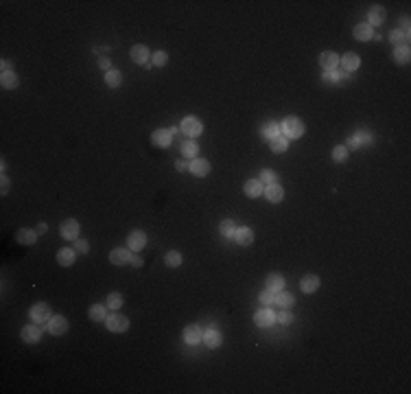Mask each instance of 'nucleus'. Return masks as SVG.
Listing matches in <instances>:
<instances>
[{
  "label": "nucleus",
  "instance_id": "nucleus-1",
  "mask_svg": "<svg viewBox=\"0 0 411 394\" xmlns=\"http://www.w3.org/2000/svg\"><path fill=\"white\" fill-rule=\"evenodd\" d=\"M280 131L287 140H298L304 136V123L298 116H287L280 123Z\"/></svg>",
  "mask_w": 411,
  "mask_h": 394
},
{
  "label": "nucleus",
  "instance_id": "nucleus-2",
  "mask_svg": "<svg viewBox=\"0 0 411 394\" xmlns=\"http://www.w3.org/2000/svg\"><path fill=\"white\" fill-rule=\"evenodd\" d=\"M29 318L33 320L35 324H46V322H49V320L52 318L49 302H38V304H33V307L29 309Z\"/></svg>",
  "mask_w": 411,
  "mask_h": 394
},
{
  "label": "nucleus",
  "instance_id": "nucleus-3",
  "mask_svg": "<svg viewBox=\"0 0 411 394\" xmlns=\"http://www.w3.org/2000/svg\"><path fill=\"white\" fill-rule=\"evenodd\" d=\"M180 127H182V131L188 136V138H197V136L204 134V123L197 116H186L182 120Z\"/></svg>",
  "mask_w": 411,
  "mask_h": 394
},
{
  "label": "nucleus",
  "instance_id": "nucleus-4",
  "mask_svg": "<svg viewBox=\"0 0 411 394\" xmlns=\"http://www.w3.org/2000/svg\"><path fill=\"white\" fill-rule=\"evenodd\" d=\"M105 327H107L112 333H125V331L129 329V320L125 318L123 313H112V315H107V320H105Z\"/></svg>",
  "mask_w": 411,
  "mask_h": 394
},
{
  "label": "nucleus",
  "instance_id": "nucleus-5",
  "mask_svg": "<svg viewBox=\"0 0 411 394\" xmlns=\"http://www.w3.org/2000/svg\"><path fill=\"white\" fill-rule=\"evenodd\" d=\"M79 232H81V225H79L77 219H66V222H61V225H59V234H61V239H66V241L79 239Z\"/></svg>",
  "mask_w": 411,
  "mask_h": 394
},
{
  "label": "nucleus",
  "instance_id": "nucleus-6",
  "mask_svg": "<svg viewBox=\"0 0 411 394\" xmlns=\"http://www.w3.org/2000/svg\"><path fill=\"white\" fill-rule=\"evenodd\" d=\"M20 338H22L24 344H38L40 338H42V329L40 324H26V327L20 331Z\"/></svg>",
  "mask_w": 411,
  "mask_h": 394
},
{
  "label": "nucleus",
  "instance_id": "nucleus-7",
  "mask_svg": "<svg viewBox=\"0 0 411 394\" xmlns=\"http://www.w3.org/2000/svg\"><path fill=\"white\" fill-rule=\"evenodd\" d=\"M46 329H49L51 335H64L68 331V320L64 315H52L49 322H46Z\"/></svg>",
  "mask_w": 411,
  "mask_h": 394
},
{
  "label": "nucleus",
  "instance_id": "nucleus-8",
  "mask_svg": "<svg viewBox=\"0 0 411 394\" xmlns=\"http://www.w3.org/2000/svg\"><path fill=\"white\" fill-rule=\"evenodd\" d=\"M171 140H173V131L171 129H155L154 134H151V145L160 147V149L171 147Z\"/></svg>",
  "mask_w": 411,
  "mask_h": 394
},
{
  "label": "nucleus",
  "instance_id": "nucleus-9",
  "mask_svg": "<svg viewBox=\"0 0 411 394\" xmlns=\"http://www.w3.org/2000/svg\"><path fill=\"white\" fill-rule=\"evenodd\" d=\"M385 18H387V11L381 4H374V7H370V11H367V24H370L372 29L374 26H383Z\"/></svg>",
  "mask_w": 411,
  "mask_h": 394
},
{
  "label": "nucleus",
  "instance_id": "nucleus-10",
  "mask_svg": "<svg viewBox=\"0 0 411 394\" xmlns=\"http://www.w3.org/2000/svg\"><path fill=\"white\" fill-rule=\"evenodd\" d=\"M262 195L267 197V202H271V204H280L282 199H284V188L280 186V184H267L265 186V191H262Z\"/></svg>",
  "mask_w": 411,
  "mask_h": 394
},
{
  "label": "nucleus",
  "instance_id": "nucleus-11",
  "mask_svg": "<svg viewBox=\"0 0 411 394\" xmlns=\"http://www.w3.org/2000/svg\"><path fill=\"white\" fill-rule=\"evenodd\" d=\"M131 261V250L129 248H114L112 252H109V263L112 265H127V263Z\"/></svg>",
  "mask_w": 411,
  "mask_h": 394
},
{
  "label": "nucleus",
  "instance_id": "nucleus-12",
  "mask_svg": "<svg viewBox=\"0 0 411 394\" xmlns=\"http://www.w3.org/2000/svg\"><path fill=\"white\" fill-rule=\"evenodd\" d=\"M129 55H131V59H134L136 64H140V66H147V64H149V59H151V53H149V49H147L145 44H136L134 49L129 51Z\"/></svg>",
  "mask_w": 411,
  "mask_h": 394
},
{
  "label": "nucleus",
  "instance_id": "nucleus-13",
  "mask_svg": "<svg viewBox=\"0 0 411 394\" xmlns=\"http://www.w3.org/2000/svg\"><path fill=\"white\" fill-rule=\"evenodd\" d=\"M262 191H265V186H262V182L258 180V177H252V180H247L243 184V193L250 199H256V197H260L262 195Z\"/></svg>",
  "mask_w": 411,
  "mask_h": 394
},
{
  "label": "nucleus",
  "instance_id": "nucleus-14",
  "mask_svg": "<svg viewBox=\"0 0 411 394\" xmlns=\"http://www.w3.org/2000/svg\"><path fill=\"white\" fill-rule=\"evenodd\" d=\"M182 335H184V341H186V344H191V346L199 344V341L204 339V331H202V327H197V324H191V327H186Z\"/></svg>",
  "mask_w": 411,
  "mask_h": 394
},
{
  "label": "nucleus",
  "instance_id": "nucleus-15",
  "mask_svg": "<svg viewBox=\"0 0 411 394\" xmlns=\"http://www.w3.org/2000/svg\"><path fill=\"white\" fill-rule=\"evenodd\" d=\"M319 66L324 68L326 72L328 70H335L337 66H339V55L337 53H333V51H324L319 55Z\"/></svg>",
  "mask_w": 411,
  "mask_h": 394
},
{
  "label": "nucleus",
  "instance_id": "nucleus-16",
  "mask_svg": "<svg viewBox=\"0 0 411 394\" xmlns=\"http://www.w3.org/2000/svg\"><path fill=\"white\" fill-rule=\"evenodd\" d=\"M339 64L344 66L346 72H355V70H359V66H361V57L357 55V53H346L344 57H339Z\"/></svg>",
  "mask_w": 411,
  "mask_h": 394
},
{
  "label": "nucleus",
  "instance_id": "nucleus-17",
  "mask_svg": "<svg viewBox=\"0 0 411 394\" xmlns=\"http://www.w3.org/2000/svg\"><path fill=\"white\" fill-rule=\"evenodd\" d=\"M147 245V234L142 232V230H134V232H129L127 236V248L129 250H142Z\"/></svg>",
  "mask_w": 411,
  "mask_h": 394
},
{
  "label": "nucleus",
  "instance_id": "nucleus-18",
  "mask_svg": "<svg viewBox=\"0 0 411 394\" xmlns=\"http://www.w3.org/2000/svg\"><path fill=\"white\" fill-rule=\"evenodd\" d=\"M38 232H35V228H20L18 232H15V241L22 245H33L35 241H38Z\"/></svg>",
  "mask_w": 411,
  "mask_h": 394
},
{
  "label": "nucleus",
  "instance_id": "nucleus-19",
  "mask_svg": "<svg viewBox=\"0 0 411 394\" xmlns=\"http://www.w3.org/2000/svg\"><path fill=\"white\" fill-rule=\"evenodd\" d=\"M254 322L258 324V327L267 329V327H271V324L276 322V315H273V311H271L269 307L260 309V311H256V315H254Z\"/></svg>",
  "mask_w": 411,
  "mask_h": 394
},
{
  "label": "nucleus",
  "instance_id": "nucleus-20",
  "mask_svg": "<svg viewBox=\"0 0 411 394\" xmlns=\"http://www.w3.org/2000/svg\"><path fill=\"white\" fill-rule=\"evenodd\" d=\"M234 241L239 245H252L254 243V230L247 228V225H241V228H236V232H234Z\"/></svg>",
  "mask_w": 411,
  "mask_h": 394
},
{
  "label": "nucleus",
  "instance_id": "nucleus-21",
  "mask_svg": "<svg viewBox=\"0 0 411 394\" xmlns=\"http://www.w3.org/2000/svg\"><path fill=\"white\" fill-rule=\"evenodd\" d=\"M352 33H355V40H359V42H370L374 38V29L367 22L357 24L355 29H352Z\"/></svg>",
  "mask_w": 411,
  "mask_h": 394
},
{
  "label": "nucleus",
  "instance_id": "nucleus-22",
  "mask_svg": "<svg viewBox=\"0 0 411 394\" xmlns=\"http://www.w3.org/2000/svg\"><path fill=\"white\" fill-rule=\"evenodd\" d=\"M191 173H193V175H197V177L208 175V173H210V162L206 160V158H195V160L191 162Z\"/></svg>",
  "mask_w": 411,
  "mask_h": 394
},
{
  "label": "nucleus",
  "instance_id": "nucleus-23",
  "mask_svg": "<svg viewBox=\"0 0 411 394\" xmlns=\"http://www.w3.org/2000/svg\"><path fill=\"white\" fill-rule=\"evenodd\" d=\"M202 341H206V346H208V348H219V346L223 344V338H221V333L212 327V329H208L204 333V339Z\"/></svg>",
  "mask_w": 411,
  "mask_h": 394
},
{
  "label": "nucleus",
  "instance_id": "nucleus-24",
  "mask_svg": "<svg viewBox=\"0 0 411 394\" xmlns=\"http://www.w3.org/2000/svg\"><path fill=\"white\" fill-rule=\"evenodd\" d=\"M276 304L280 309H289V311H291L293 304H296V296H293L291 291H284V289H282V291L276 293Z\"/></svg>",
  "mask_w": 411,
  "mask_h": 394
},
{
  "label": "nucleus",
  "instance_id": "nucleus-25",
  "mask_svg": "<svg viewBox=\"0 0 411 394\" xmlns=\"http://www.w3.org/2000/svg\"><path fill=\"white\" fill-rule=\"evenodd\" d=\"M88 315L92 322H105L107 320V304H92L88 309Z\"/></svg>",
  "mask_w": 411,
  "mask_h": 394
},
{
  "label": "nucleus",
  "instance_id": "nucleus-26",
  "mask_svg": "<svg viewBox=\"0 0 411 394\" xmlns=\"http://www.w3.org/2000/svg\"><path fill=\"white\" fill-rule=\"evenodd\" d=\"M300 289H302L304 293H313V291H317V289H319V276H315V274L304 276L302 281H300Z\"/></svg>",
  "mask_w": 411,
  "mask_h": 394
},
{
  "label": "nucleus",
  "instance_id": "nucleus-27",
  "mask_svg": "<svg viewBox=\"0 0 411 394\" xmlns=\"http://www.w3.org/2000/svg\"><path fill=\"white\" fill-rule=\"evenodd\" d=\"M0 86L4 88V90H15V88L20 86V79H18V75L11 70V72H2L0 75Z\"/></svg>",
  "mask_w": 411,
  "mask_h": 394
},
{
  "label": "nucleus",
  "instance_id": "nucleus-28",
  "mask_svg": "<svg viewBox=\"0 0 411 394\" xmlns=\"http://www.w3.org/2000/svg\"><path fill=\"white\" fill-rule=\"evenodd\" d=\"M57 263L61 267H70L75 263V248H61L57 252Z\"/></svg>",
  "mask_w": 411,
  "mask_h": 394
},
{
  "label": "nucleus",
  "instance_id": "nucleus-29",
  "mask_svg": "<svg viewBox=\"0 0 411 394\" xmlns=\"http://www.w3.org/2000/svg\"><path fill=\"white\" fill-rule=\"evenodd\" d=\"M265 285H267V289H271L273 293H278V291L284 289V278L280 274H269L267 281H265Z\"/></svg>",
  "mask_w": 411,
  "mask_h": 394
},
{
  "label": "nucleus",
  "instance_id": "nucleus-30",
  "mask_svg": "<svg viewBox=\"0 0 411 394\" xmlns=\"http://www.w3.org/2000/svg\"><path fill=\"white\" fill-rule=\"evenodd\" d=\"M409 57H411L409 46L407 44H398L396 51H394V61H396V64H407Z\"/></svg>",
  "mask_w": 411,
  "mask_h": 394
},
{
  "label": "nucleus",
  "instance_id": "nucleus-31",
  "mask_svg": "<svg viewBox=\"0 0 411 394\" xmlns=\"http://www.w3.org/2000/svg\"><path fill=\"white\" fill-rule=\"evenodd\" d=\"M269 147L273 154H284V151L289 149V140L284 138V136H276V138L269 140Z\"/></svg>",
  "mask_w": 411,
  "mask_h": 394
},
{
  "label": "nucleus",
  "instance_id": "nucleus-32",
  "mask_svg": "<svg viewBox=\"0 0 411 394\" xmlns=\"http://www.w3.org/2000/svg\"><path fill=\"white\" fill-rule=\"evenodd\" d=\"M197 154H199V145L195 143V140H184L182 143V156L184 158H197Z\"/></svg>",
  "mask_w": 411,
  "mask_h": 394
},
{
  "label": "nucleus",
  "instance_id": "nucleus-33",
  "mask_svg": "<svg viewBox=\"0 0 411 394\" xmlns=\"http://www.w3.org/2000/svg\"><path fill=\"white\" fill-rule=\"evenodd\" d=\"M105 304H107V309H112V311H118V309L123 307V293L112 291L107 296V300H105Z\"/></svg>",
  "mask_w": 411,
  "mask_h": 394
},
{
  "label": "nucleus",
  "instance_id": "nucleus-34",
  "mask_svg": "<svg viewBox=\"0 0 411 394\" xmlns=\"http://www.w3.org/2000/svg\"><path fill=\"white\" fill-rule=\"evenodd\" d=\"M105 83H107L109 88H118L120 83H123V75H120L118 70H114V68H112V70L105 72Z\"/></svg>",
  "mask_w": 411,
  "mask_h": 394
},
{
  "label": "nucleus",
  "instance_id": "nucleus-35",
  "mask_svg": "<svg viewBox=\"0 0 411 394\" xmlns=\"http://www.w3.org/2000/svg\"><path fill=\"white\" fill-rule=\"evenodd\" d=\"M182 254L177 250H171V252H166L164 254V263H166V267H180L182 265Z\"/></svg>",
  "mask_w": 411,
  "mask_h": 394
},
{
  "label": "nucleus",
  "instance_id": "nucleus-36",
  "mask_svg": "<svg viewBox=\"0 0 411 394\" xmlns=\"http://www.w3.org/2000/svg\"><path fill=\"white\" fill-rule=\"evenodd\" d=\"M219 230H221V234L223 236H228V239H234V232H236V225L232 219H223L219 225Z\"/></svg>",
  "mask_w": 411,
  "mask_h": 394
},
{
  "label": "nucleus",
  "instance_id": "nucleus-37",
  "mask_svg": "<svg viewBox=\"0 0 411 394\" xmlns=\"http://www.w3.org/2000/svg\"><path fill=\"white\" fill-rule=\"evenodd\" d=\"M258 302H262L265 307H271V304H276V293L265 287L260 293H258Z\"/></svg>",
  "mask_w": 411,
  "mask_h": 394
},
{
  "label": "nucleus",
  "instance_id": "nucleus-38",
  "mask_svg": "<svg viewBox=\"0 0 411 394\" xmlns=\"http://www.w3.org/2000/svg\"><path fill=\"white\" fill-rule=\"evenodd\" d=\"M258 180H260L262 184H276L278 182V173L273 169H262L260 175H258Z\"/></svg>",
  "mask_w": 411,
  "mask_h": 394
},
{
  "label": "nucleus",
  "instance_id": "nucleus-39",
  "mask_svg": "<svg viewBox=\"0 0 411 394\" xmlns=\"http://www.w3.org/2000/svg\"><path fill=\"white\" fill-rule=\"evenodd\" d=\"M151 61H154V66H157V68L166 66L168 64V53L166 51H155L154 55H151Z\"/></svg>",
  "mask_w": 411,
  "mask_h": 394
},
{
  "label": "nucleus",
  "instance_id": "nucleus-40",
  "mask_svg": "<svg viewBox=\"0 0 411 394\" xmlns=\"http://www.w3.org/2000/svg\"><path fill=\"white\" fill-rule=\"evenodd\" d=\"M333 160L339 162V165L348 160V147L346 145H337L335 147V149H333Z\"/></svg>",
  "mask_w": 411,
  "mask_h": 394
},
{
  "label": "nucleus",
  "instance_id": "nucleus-41",
  "mask_svg": "<svg viewBox=\"0 0 411 394\" xmlns=\"http://www.w3.org/2000/svg\"><path fill=\"white\" fill-rule=\"evenodd\" d=\"M278 131H280V125L278 123H267L265 127H262V136H265V138H276L278 136Z\"/></svg>",
  "mask_w": 411,
  "mask_h": 394
},
{
  "label": "nucleus",
  "instance_id": "nucleus-42",
  "mask_svg": "<svg viewBox=\"0 0 411 394\" xmlns=\"http://www.w3.org/2000/svg\"><path fill=\"white\" fill-rule=\"evenodd\" d=\"M407 38H409V35H407V33H405V31H403V29H394V31H392V33H389V42H392V44H396V46L400 44V42H405V40H407Z\"/></svg>",
  "mask_w": 411,
  "mask_h": 394
},
{
  "label": "nucleus",
  "instance_id": "nucleus-43",
  "mask_svg": "<svg viewBox=\"0 0 411 394\" xmlns=\"http://www.w3.org/2000/svg\"><path fill=\"white\" fill-rule=\"evenodd\" d=\"M72 243H75V252H81V254H88V252H90V243H88L86 239H75Z\"/></svg>",
  "mask_w": 411,
  "mask_h": 394
},
{
  "label": "nucleus",
  "instance_id": "nucleus-44",
  "mask_svg": "<svg viewBox=\"0 0 411 394\" xmlns=\"http://www.w3.org/2000/svg\"><path fill=\"white\" fill-rule=\"evenodd\" d=\"M276 320H278V322H280V324H284V327H289V324L293 322V313L289 311V309H282V313L278 315Z\"/></svg>",
  "mask_w": 411,
  "mask_h": 394
},
{
  "label": "nucleus",
  "instance_id": "nucleus-45",
  "mask_svg": "<svg viewBox=\"0 0 411 394\" xmlns=\"http://www.w3.org/2000/svg\"><path fill=\"white\" fill-rule=\"evenodd\" d=\"M99 68H101V70H112V61H109V57H101V59H99Z\"/></svg>",
  "mask_w": 411,
  "mask_h": 394
},
{
  "label": "nucleus",
  "instance_id": "nucleus-46",
  "mask_svg": "<svg viewBox=\"0 0 411 394\" xmlns=\"http://www.w3.org/2000/svg\"><path fill=\"white\" fill-rule=\"evenodd\" d=\"M129 265H134V267H142V265H145V261H142V256H138V254H131Z\"/></svg>",
  "mask_w": 411,
  "mask_h": 394
},
{
  "label": "nucleus",
  "instance_id": "nucleus-47",
  "mask_svg": "<svg viewBox=\"0 0 411 394\" xmlns=\"http://www.w3.org/2000/svg\"><path fill=\"white\" fill-rule=\"evenodd\" d=\"M0 193H2V195H7V193H9V177L4 175V173H2V186H0Z\"/></svg>",
  "mask_w": 411,
  "mask_h": 394
},
{
  "label": "nucleus",
  "instance_id": "nucleus-48",
  "mask_svg": "<svg viewBox=\"0 0 411 394\" xmlns=\"http://www.w3.org/2000/svg\"><path fill=\"white\" fill-rule=\"evenodd\" d=\"M175 169L180 171V173H184V171L191 169V165H188V162H184V160H180V162H175Z\"/></svg>",
  "mask_w": 411,
  "mask_h": 394
},
{
  "label": "nucleus",
  "instance_id": "nucleus-49",
  "mask_svg": "<svg viewBox=\"0 0 411 394\" xmlns=\"http://www.w3.org/2000/svg\"><path fill=\"white\" fill-rule=\"evenodd\" d=\"M46 230H49V225H46L44 222H42V224H38V225H35V232H38V234H44V232H46Z\"/></svg>",
  "mask_w": 411,
  "mask_h": 394
},
{
  "label": "nucleus",
  "instance_id": "nucleus-50",
  "mask_svg": "<svg viewBox=\"0 0 411 394\" xmlns=\"http://www.w3.org/2000/svg\"><path fill=\"white\" fill-rule=\"evenodd\" d=\"M0 68H2V72H11V64H9L7 59H2V64H0Z\"/></svg>",
  "mask_w": 411,
  "mask_h": 394
}]
</instances>
